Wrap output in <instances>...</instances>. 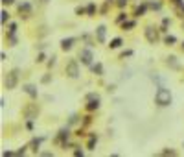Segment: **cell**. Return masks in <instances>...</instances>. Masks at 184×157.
<instances>
[{"label":"cell","mask_w":184,"mask_h":157,"mask_svg":"<svg viewBox=\"0 0 184 157\" xmlns=\"http://www.w3.org/2000/svg\"><path fill=\"white\" fill-rule=\"evenodd\" d=\"M182 48H184V43H182Z\"/></svg>","instance_id":"cell-20"},{"label":"cell","mask_w":184,"mask_h":157,"mask_svg":"<svg viewBox=\"0 0 184 157\" xmlns=\"http://www.w3.org/2000/svg\"><path fill=\"white\" fill-rule=\"evenodd\" d=\"M44 2H48V0H44Z\"/></svg>","instance_id":"cell-21"},{"label":"cell","mask_w":184,"mask_h":157,"mask_svg":"<svg viewBox=\"0 0 184 157\" xmlns=\"http://www.w3.org/2000/svg\"><path fill=\"white\" fill-rule=\"evenodd\" d=\"M39 63H42V61H44V54H39V59H37Z\"/></svg>","instance_id":"cell-17"},{"label":"cell","mask_w":184,"mask_h":157,"mask_svg":"<svg viewBox=\"0 0 184 157\" xmlns=\"http://www.w3.org/2000/svg\"><path fill=\"white\" fill-rule=\"evenodd\" d=\"M168 65H171L173 68H179V63L175 61V57H168Z\"/></svg>","instance_id":"cell-10"},{"label":"cell","mask_w":184,"mask_h":157,"mask_svg":"<svg viewBox=\"0 0 184 157\" xmlns=\"http://www.w3.org/2000/svg\"><path fill=\"white\" fill-rule=\"evenodd\" d=\"M120 45H122V39H114L112 43H111V48H118Z\"/></svg>","instance_id":"cell-12"},{"label":"cell","mask_w":184,"mask_h":157,"mask_svg":"<svg viewBox=\"0 0 184 157\" xmlns=\"http://www.w3.org/2000/svg\"><path fill=\"white\" fill-rule=\"evenodd\" d=\"M92 70L96 72V74H101V72H103V67H101L100 63H98V65H94V67H92Z\"/></svg>","instance_id":"cell-11"},{"label":"cell","mask_w":184,"mask_h":157,"mask_svg":"<svg viewBox=\"0 0 184 157\" xmlns=\"http://www.w3.org/2000/svg\"><path fill=\"white\" fill-rule=\"evenodd\" d=\"M133 26H134V22H125L123 24V28H133Z\"/></svg>","instance_id":"cell-16"},{"label":"cell","mask_w":184,"mask_h":157,"mask_svg":"<svg viewBox=\"0 0 184 157\" xmlns=\"http://www.w3.org/2000/svg\"><path fill=\"white\" fill-rule=\"evenodd\" d=\"M175 41H177V39L173 37V35H168V37H166V43H168V45H169V43H175Z\"/></svg>","instance_id":"cell-13"},{"label":"cell","mask_w":184,"mask_h":157,"mask_svg":"<svg viewBox=\"0 0 184 157\" xmlns=\"http://www.w3.org/2000/svg\"><path fill=\"white\" fill-rule=\"evenodd\" d=\"M96 31H98V41H100V43H103V41H105V26H100Z\"/></svg>","instance_id":"cell-7"},{"label":"cell","mask_w":184,"mask_h":157,"mask_svg":"<svg viewBox=\"0 0 184 157\" xmlns=\"http://www.w3.org/2000/svg\"><path fill=\"white\" fill-rule=\"evenodd\" d=\"M146 37H147L149 43H155L157 41V31H153V28H147L146 30Z\"/></svg>","instance_id":"cell-5"},{"label":"cell","mask_w":184,"mask_h":157,"mask_svg":"<svg viewBox=\"0 0 184 157\" xmlns=\"http://www.w3.org/2000/svg\"><path fill=\"white\" fill-rule=\"evenodd\" d=\"M7 20V11H2V22H6Z\"/></svg>","instance_id":"cell-15"},{"label":"cell","mask_w":184,"mask_h":157,"mask_svg":"<svg viewBox=\"0 0 184 157\" xmlns=\"http://www.w3.org/2000/svg\"><path fill=\"white\" fill-rule=\"evenodd\" d=\"M72 43H74L72 37H70V39H63V41H61V48H63V50H70V48H72Z\"/></svg>","instance_id":"cell-6"},{"label":"cell","mask_w":184,"mask_h":157,"mask_svg":"<svg viewBox=\"0 0 184 157\" xmlns=\"http://www.w3.org/2000/svg\"><path fill=\"white\" fill-rule=\"evenodd\" d=\"M67 74L70 78H78L79 76V68H78V63H75V61H70L67 65Z\"/></svg>","instance_id":"cell-3"},{"label":"cell","mask_w":184,"mask_h":157,"mask_svg":"<svg viewBox=\"0 0 184 157\" xmlns=\"http://www.w3.org/2000/svg\"><path fill=\"white\" fill-rule=\"evenodd\" d=\"M17 81H18V70L15 68V70H11V72H9V74H7V78H6V89H15Z\"/></svg>","instance_id":"cell-2"},{"label":"cell","mask_w":184,"mask_h":157,"mask_svg":"<svg viewBox=\"0 0 184 157\" xmlns=\"http://www.w3.org/2000/svg\"><path fill=\"white\" fill-rule=\"evenodd\" d=\"M144 11H146V7H144V6H142V7H138V9H136V15H142Z\"/></svg>","instance_id":"cell-14"},{"label":"cell","mask_w":184,"mask_h":157,"mask_svg":"<svg viewBox=\"0 0 184 157\" xmlns=\"http://www.w3.org/2000/svg\"><path fill=\"white\" fill-rule=\"evenodd\" d=\"M98 106H100V98H96V100H92V102H90V103H89V106H86V107H89V109H96Z\"/></svg>","instance_id":"cell-9"},{"label":"cell","mask_w":184,"mask_h":157,"mask_svg":"<svg viewBox=\"0 0 184 157\" xmlns=\"http://www.w3.org/2000/svg\"><path fill=\"white\" fill-rule=\"evenodd\" d=\"M4 4H13V0H2Z\"/></svg>","instance_id":"cell-19"},{"label":"cell","mask_w":184,"mask_h":157,"mask_svg":"<svg viewBox=\"0 0 184 157\" xmlns=\"http://www.w3.org/2000/svg\"><path fill=\"white\" fill-rule=\"evenodd\" d=\"M125 2L127 0H118V6H125Z\"/></svg>","instance_id":"cell-18"},{"label":"cell","mask_w":184,"mask_h":157,"mask_svg":"<svg viewBox=\"0 0 184 157\" xmlns=\"http://www.w3.org/2000/svg\"><path fill=\"white\" fill-rule=\"evenodd\" d=\"M79 57H81V61L85 63V65H90L92 63V52L90 50H81V54H79Z\"/></svg>","instance_id":"cell-4"},{"label":"cell","mask_w":184,"mask_h":157,"mask_svg":"<svg viewBox=\"0 0 184 157\" xmlns=\"http://www.w3.org/2000/svg\"><path fill=\"white\" fill-rule=\"evenodd\" d=\"M24 91L30 94V96H37V91H35V87H33V85H26V87H24Z\"/></svg>","instance_id":"cell-8"},{"label":"cell","mask_w":184,"mask_h":157,"mask_svg":"<svg viewBox=\"0 0 184 157\" xmlns=\"http://www.w3.org/2000/svg\"><path fill=\"white\" fill-rule=\"evenodd\" d=\"M155 100H157V103L158 106H162V107H166V106H169L171 103V92L166 89V87H158V91H157V94H155Z\"/></svg>","instance_id":"cell-1"}]
</instances>
